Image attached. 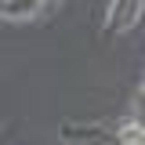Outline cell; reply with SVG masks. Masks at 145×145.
Returning a JSON list of instances; mask_svg holds the SVG:
<instances>
[{"mask_svg": "<svg viewBox=\"0 0 145 145\" xmlns=\"http://www.w3.org/2000/svg\"><path fill=\"white\" fill-rule=\"evenodd\" d=\"M40 7V0H4V15L7 18H29Z\"/></svg>", "mask_w": 145, "mask_h": 145, "instance_id": "cell-1", "label": "cell"}, {"mask_svg": "<svg viewBox=\"0 0 145 145\" xmlns=\"http://www.w3.org/2000/svg\"><path fill=\"white\" fill-rule=\"evenodd\" d=\"M142 87H145V84H142Z\"/></svg>", "mask_w": 145, "mask_h": 145, "instance_id": "cell-2", "label": "cell"}]
</instances>
